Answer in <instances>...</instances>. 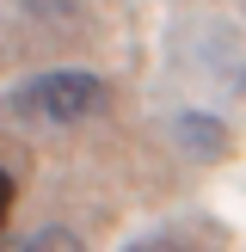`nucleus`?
Returning <instances> with one entry per match:
<instances>
[{
    "label": "nucleus",
    "instance_id": "7ed1b4c3",
    "mask_svg": "<svg viewBox=\"0 0 246 252\" xmlns=\"http://www.w3.org/2000/svg\"><path fill=\"white\" fill-rule=\"evenodd\" d=\"M19 252H86L80 240H74L68 228H37V234H25V246Z\"/></svg>",
    "mask_w": 246,
    "mask_h": 252
},
{
    "label": "nucleus",
    "instance_id": "39448f33",
    "mask_svg": "<svg viewBox=\"0 0 246 252\" xmlns=\"http://www.w3.org/2000/svg\"><path fill=\"white\" fill-rule=\"evenodd\" d=\"M123 252H191L184 240H135V246H123Z\"/></svg>",
    "mask_w": 246,
    "mask_h": 252
},
{
    "label": "nucleus",
    "instance_id": "20e7f679",
    "mask_svg": "<svg viewBox=\"0 0 246 252\" xmlns=\"http://www.w3.org/2000/svg\"><path fill=\"white\" fill-rule=\"evenodd\" d=\"M12 203H19V179H12V172L0 166V228L12 221Z\"/></svg>",
    "mask_w": 246,
    "mask_h": 252
},
{
    "label": "nucleus",
    "instance_id": "f257e3e1",
    "mask_svg": "<svg viewBox=\"0 0 246 252\" xmlns=\"http://www.w3.org/2000/svg\"><path fill=\"white\" fill-rule=\"evenodd\" d=\"M111 105L105 74L92 68H49L19 80L6 98H0V117L6 123H49V129H68V123H86Z\"/></svg>",
    "mask_w": 246,
    "mask_h": 252
},
{
    "label": "nucleus",
    "instance_id": "f03ea898",
    "mask_svg": "<svg viewBox=\"0 0 246 252\" xmlns=\"http://www.w3.org/2000/svg\"><path fill=\"white\" fill-rule=\"evenodd\" d=\"M172 129H179V142H184V148H197L203 160L228 154V129H221V123H209V117H179Z\"/></svg>",
    "mask_w": 246,
    "mask_h": 252
}]
</instances>
